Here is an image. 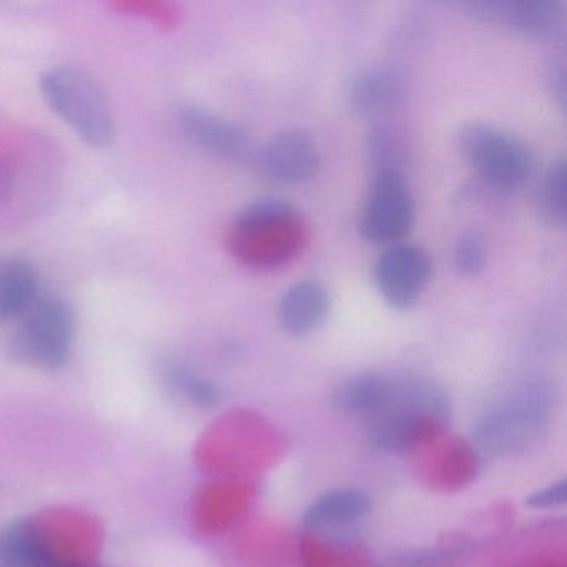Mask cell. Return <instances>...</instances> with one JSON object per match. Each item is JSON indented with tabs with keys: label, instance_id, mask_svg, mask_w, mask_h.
<instances>
[{
	"label": "cell",
	"instance_id": "obj_21",
	"mask_svg": "<svg viewBox=\"0 0 567 567\" xmlns=\"http://www.w3.org/2000/svg\"><path fill=\"white\" fill-rule=\"evenodd\" d=\"M14 172H12L11 165L4 161V158H0V205L8 202L9 198L12 197V192H14Z\"/></svg>",
	"mask_w": 567,
	"mask_h": 567
},
{
	"label": "cell",
	"instance_id": "obj_3",
	"mask_svg": "<svg viewBox=\"0 0 567 567\" xmlns=\"http://www.w3.org/2000/svg\"><path fill=\"white\" fill-rule=\"evenodd\" d=\"M52 111L92 147H105L114 135V117L97 79L78 68H54L41 78Z\"/></svg>",
	"mask_w": 567,
	"mask_h": 567
},
{
	"label": "cell",
	"instance_id": "obj_4",
	"mask_svg": "<svg viewBox=\"0 0 567 567\" xmlns=\"http://www.w3.org/2000/svg\"><path fill=\"white\" fill-rule=\"evenodd\" d=\"M74 337L75 317L71 305L58 297L39 298L21 318L8 350L18 363L55 371L68 364Z\"/></svg>",
	"mask_w": 567,
	"mask_h": 567
},
{
	"label": "cell",
	"instance_id": "obj_14",
	"mask_svg": "<svg viewBox=\"0 0 567 567\" xmlns=\"http://www.w3.org/2000/svg\"><path fill=\"white\" fill-rule=\"evenodd\" d=\"M373 509V501L357 487H338L327 491L305 511L303 526L321 530L348 526L367 517Z\"/></svg>",
	"mask_w": 567,
	"mask_h": 567
},
{
	"label": "cell",
	"instance_id": "obj_2",
	"mask_svg": "<svg viewBox=\"0 0 567 567\" xmlns=\"http://www.w3.org/2000/svg\"><path fill=\"white\" fill-rule=\"evenodd\" d=\"M308 240L300 212L278 198H261L238 212L228 247L245 267L274 270L293 261Z\"/></svg>",
	"mask_w": 567,
	"mask_h": 567
},
{
	"label": "cell",
	"instance_id": "obj_8",
	"mask_svg": "<svg viewBox=\"0 0 567 567\" xmlns=\"http://www.w3.org/2000/svg\"><path fill=\"white\" fill-rule=\"evenodd\" d=\"M467 9L476 18L529 38H557L566 25V8L559 0H487L467 4Z\"/></svg>",
	"mask_w": 567,
	"mask_h": 567
},
{
	"label": "cell",
	"instance_id": "obj_10",
	"mask_svg": "<svg viewBox=\"0 0 567 567\" xmlns=\"http://www.w3.org/2000/svg\"><path fill=\"white\" fill-rule=\"evenodd\" d=\"M178 125L192 144L220 161L241 162L250 152V141L240 127L197 105L181 109Z\"/></svg>",
	"mask_w": 567,
	"mask_h": 567
},
{
	"label": "cell",
	"instance_id": "obj_18",
	"mask_svg": "<svg viewBox=\"0 0 567 567\" xmlns=\"http://www.w3.org/2000/svg\"><path fill=\"white\" fill-rule=\"evenodd\" d=\"M537 212L547 224L564 227L567 218V168L564 158H557L544 172L536 192Z\"/></svg>",
	"mask_w": 567,
	"mask_h": 567
},
{
	"label": "cell",
	"instance_id": "obj_9",
	"mask_svg": "<svg viewBox=\"0 0 567 567\" xmlns=\"http://www.w3.org/2000/svg\"><path fill=\"white\" fill-rule=\"evenodd\" d=\"M321 155L317 142L303 131H285L275 135L261 154L267 177L284 185H301L317 177Z\"/></svg>",
	"mask_w": 567,
	"mask_h": 567
},
{
	"label": "cell",
	"instance_id": "obj_20",
	"mask_svg": "<svg viewBox=\"0 0 567 567\" xmlns=\"http://www.w3.org/2000/svg\"><path fill=\"white\" fill-rule=\"evenodd\" d=\"M567 499V481L559 480L537 493L530 494L526 499V506L533 509H553V507L563 506Z\"/></svg>",
	"mask_w": 567,
	"mask_h": 567
},
{
	"label": "cell",
	"instance_id": "obj_7",
	"mask_svg": "<svg viewBox=\"0 0 567 567\" xmlns=\"http://www.w3.org/2000/svg\"><path fill=\"white\" fill-rule=\"evenodd\" d=\"M433 275V261L423 248L390 245L374 265V284L388 305L398 310L413 307Z\"/></svg>",
	"mask_w": 567,
	"mask_h": 567
},
{
	"label": "cell",
	"instance_id": "obj_13",
	"mask_svg": "<svg viewBox=\"0 0 567 567\" xmlns=\"http://www.w3.org/2000/svg\"><path fill=\"white\" fill-rule=\"evenodd\" d=\"M330 293L315 280H301L285 291L280 301V323L288 334L305 337L318 330L330 311Z\"/></svg>",
	"mask_w": 567,
	"mask_h": 567
},
{
	"label": "cell",
	"instance_id": "obj_16",
	"mask_svg": "<svg viewBox=\"0 0 567 567\" xmlns=\"http://www.w3.org/2000/svg\"><path fill=\"white\" fill-rule=\"evenodd\" d=\"M394 377L361 373L338 383L331 394L334 408L368 417L386 404L393 393Z\"/></svg>",
	"mask_w": 567,
	"mask_h": 567
},
{
	"label": "cell",
	"instance_id": "obj_5",
	"mask_svg": "<svg viewBox=\"0 0 567 567\" xmlns=\"http://www.w3.org/2000/svg\"><path fill=\"white\" fill-rule=\"evenodd\" d=\"M461 151L481 181L499 194L519 190L533 174L529 148L499 128L470 125L461 134Z\"/></svg>",
	"mask_w": 567,
	"mask_h": 567
},
{
	"label": "cell",
	"instance_id": "obj_11",
	"mask_svg": "<svg viewBox=\"0 0 567 567\" xmlns=\"http://www.w3.org/2000/svg\"><path fill=\"white\" fill-rule=\"evenodd\" d=\"M406 95V79L390 68H370L358 72L348 87L351 107L361 115H381L393 111Z\"/></svg>",
	"mask_w": 567,
	"mask_h": 567
},
{
	"label": "cell",
	"instance_id": "obj_12",
	"mask_svg": "<svg viewBox=\"0 0 567 567\" xmlns=\"http://www.w3.org/2000/svg\"><path fill=\"white\" fill-rule=\"evenodd\" d=\"M2 567H94L69 563L49 546L41 533L28 520H14L0 530Z\"/></svg>",
	"mask_w": 567,
	"mask_h": 567
},
{
	"label": "cell",
	"instance_id": "obj_17",
	"mask_svg": "<svg viewBox=\"0 0 567 567\" xmlns=\"http://www.w3.org/2000/svg\"><path fill=\"white\" fill-rule=\"evenodd\" d=\"M158 378L168 393L188 406L212 410L220 404L221 393L217 384L182 361L162 360L158 364Z\"/></svg>",
	"mask_w": 567,
	"mask_h": 567
},
{
	"label": "cell",
	"instance_id": "obj_19",
	"mask_svg": "<svg viewBox=\"0 0 567 567\" xmlns=\"http://www.w3.org/2000/svg\"><path fill=\"white\" fill-rule=\"evenodd\" d=\"M454 264L460 274L476 277L486 265V244L480 230H466L454 248Z\"/></svg>",
	"mask_w": 567,
	"mask_h": 567
},
{
	"label": "cell",
	"instance_id": "obj_6",
	"mask_svg": "<svg viewBox=\"0 0 567 567\" xmlns=\"http://www.w3.org/2000/svg\"><path fill=\"white\" fill-rule=\"evenodd\" d=\"M414 214V197L401 172L380 168L361 210V235L373 244H400L413 228Z\"/></svg>",
	"mask_w": 567,
	"mask_h": 567
},
{
	"label": "cell",
	"instance_id": "obj_1",
	"mask_svg": "<svg viewBox=\"0 0 567 567\" xmlns=\"http://www.w3.org/2000/svg\"><path fill=\"white\" fill-rule=\"evenodd\" d=\"M450 420V400L440 384L417 377H394L393 393L367 417L368 444L384 454L413 450Z\"/></svg>",
	"mask_w": 567,
	"mask_h": 567
},
{
	"label": "cell",
	"instance_id": "obj_15",
	"mask_svg": "<svg viewBox=\"0 0 567 567\" xmlns=\"http://www.w3.org/2000/svg\"><path fill=\"white\" fill-rule=\"evenodd\" d=\"M39 300V278L28 261L0 260V323L24 317Z\"/></svg>",
	"mask_w": 567,
	"mask_h": 567
}]
</instances>
